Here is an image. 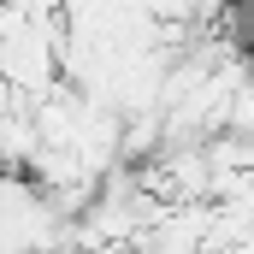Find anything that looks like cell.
I'll return each mask as SVG.
<instances>
[{"label": "cell", "mask_w": 254, "mask_h": 254, "mask_svg": "<svg viewBox=\"0 0 254 254\" xmlns=\"http://www.w3.org/2000/svg\"><path fill=\"white\" fill-rule=\"evenodd\" d=\"M65 0H30V18H60Z\"/></svg>", "instance_id": "cell-1"}, {"label": "cell", "mask_w": 254, "mask_h": 254, "mask_svg": "<svg viewBox=\"0 0 254 254\" xmlns=\"http://www.w3.org/2000/svg\"><path fill=\"white\" fill-rule=\"evenodd\" d=\"M213 6H219V0H207V12H213Z\"/></svg>", "instance_id": "cell-2"}]
</instances>
